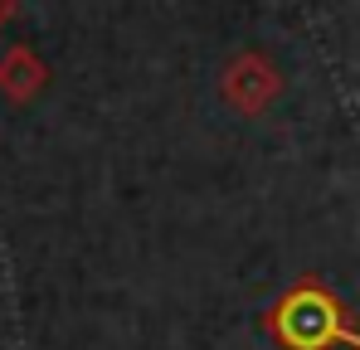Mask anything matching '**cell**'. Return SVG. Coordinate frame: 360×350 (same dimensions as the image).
Wrapping results in <instances>:
<instances>
[{"label": "cell", "instance_id": "cell-1", "mask_svg": "<svg viewBox=\"0 0 360 350\" xmlns=\"http://www.w3.org/2000/svg\"><path fill=\"white\" fill-rule=\"evenodd\" d=\"M278 93H283V73L263 54H239L224 68V98L239 112H263Z\"/></svg>", "mask_w": 360, "mask_h": 350}]
</instances>
